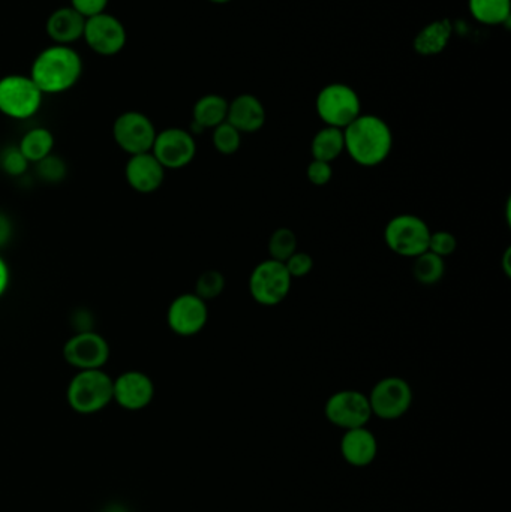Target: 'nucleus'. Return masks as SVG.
I'll return each mask as SVG.
<instances>
[{
    "label": "nucleus",
    "instance_id": "obj_29",
    "mask_svg": "<svg viewBox=\"0 0 511 512\" xmlns=\"http://www.w3.org/2000/svg\"><path fill=\"white\" fill-rule=\"evenodd\" d=\"M0 167L8 176L20 177L26 173L29 161L24 158L18 146L8 147V149L3 150L2 156H0Z\"/></svg>",
    "mask_w": 511,
    "mask_h": 512
},
{
    "label": "nucleus",
    "instance_id": "obj_27",
    "mask_svg": "<svg viewBox=\"0 0 511 512\" xmlns=\"http://www.w3.org/2000/svg\"><path fill=\"white\" fill-rule=\"evenodd\" d=\"M213 147L216 152L224 156H231L239 152L242 146V134L228 122L221 123L213 129Z\"/></svg>",
    "mask_w": 511,
    "mask_h": 512
},
{
    "label": "nucleus",
    "instance_id": "obj_20",
    "mask_svg": "<svg viewBox=\"0 0 511 512\" xmlns=\"http://www.w3.org/2000/svg\"><path fill=\"white\" fill-rule=\"evenodd\" d=\"M228 101L219 95H206L195 102L192 110V131L203 132L215 129L227 122Z\"/></svg>",
    "mask_w": 511,
    "mask_h": 512
},
{
    "label": "nucleus",
    "instance_id": "obj_9",
    "mask_svg": "<svg viewBox=\"0 0 511 512\" xmlns=\"http://www.w3.org/2000/svg\"><path fill=\"white\" fill-rule=\"evenodd\" d=\"M156 134L152 120L140 111H126L114 120V141L129 156L152 152Z\"/></svg>",
    "mask_w": 511,
    "mask_h": 512
},
{
    "label": "nucleus",
    "instance_id": "obj_4",
    "mask_svg": "<svg viewBox=\"0 0 511 512\" xmlns=\"http://www.w3.org/2000/svg\"><path fill=\"white\" fill-rule=\"evenodd\" d=\"M44 93L29 75L11 74L0 78V113L14 120H26L41 110Z\"/></svg>",
    "mask_w": 511,
    "mask_h": 512
},
{
    "label": "nucleus",
    "instance_id": "obj_8",
    "mask_svg": "<svg viewBox=\"0 0 511 512\" xmlns=\"http://www.w3.org/2000/svg\"><path fill=\"white\" fill-rule=\"evenodd\" d=\"M413 388L399 376H387L372 388L369 405L372 415L392 421L404 417L413 405Z\"/></svg>",
    "mask_w": 511,
    "mask_h": 512
},
{
    "label": "nucleus",
    "instance_id": "obj_37",
    "mask_svg": "<svg viewBox=\"0 0 511 512\" xmlns=\"http://www.w3.org/2000/svg\"><path fill=\"white\" fill-rule=\"evenodd\" d=\"M510 256H511V249H507L506 251V254H504L503 256V262H501V264H503V270H504V273L507 274V276H511V267H510Z\"/></svg>",
    "mask_w": 511,
    "mask_h": 512
},
{
    "label": "nucleus",
    "instance_id": "obj_16",
    "mask_svg": "<svg viewBox=\"0 0 511 512\" xmlns=\"http://www.w3.org/2000/svg\"><path fill=\"white\" fill-rule=\"evenodd\" d=\"M125 177L128 185L140 194H152L165 180V168L152 152L134 155L126 162Z\"/></svg>",
    "mask_w": 511,
    "mask_h": 512
},
{
    "label": "nucleus",
    "instance_id": "obj_13",
    "mask_svg": "<svg viewBox=\"0 0 511 512\" xmlns=\"http://www.w3.org/2000/svg\"><path fill=\"white\" fill-rule=\"evenodd\" d=\"M152 153L165 170H180L194 161L197 143L186 129L168 128L156 134Z\"/></svg>",
    "mask_w": 511,
    "mask_h": 512
},
{
    "label": "nucleus",
    "instance_id": "obj_23",
    "mask_svg": "<svg viewBox=\"0 0 511 512\" xmlns=\"http://www.w3.org/2000/svg\"><path fill=\"white\" fill-rule=\"evenodd\" d=\"M18 149L23 153L27 161L38 164L42 159L47 158L53 153L54 137L50 129L33 128L23 135L18 144Z\"/></svg>",
    "mask_w": 511,
    "mask_h": 512
},
{
    "label": "nucleus",
    "instance_id": "obj_24",
    "mask_svg": "<svg viewBox=\"0 0 511 512\" xmlns=\"http://www.w3.org/2000/svg\"><path fill=\"white\" fill-rule=\"evenodd\" d=\"M413 273L417 282L422 285H437L446 274V261L441 256L426 251L425 254L414 258Z\"/></svg>",
    "mask_w": 511,
    "mask_h": 512
},
{
    "label": "nucleus",
    "instance_id": "obj_2",
    "mask_svg": "<svg viewBox=\"0 0 511 512\" xmlns=\"http://www.w3.org/2000/svg\"><path fill=\"white\" fill-rule=\"evenodd\" d=\"M83 74V59L71 45L53 44L39 51L29 77L44 95L68 92Z\"/></svg>",
    "mask_w": 511,
    "mask_h": 512
},
{
    "label": "nucleus",
    "instance_id": "obj_30",
    "mask_svg": "<svg viewBox=\"0 0 511 512\" xmlns=\"http://www.w3.org/2000/svg\"><path fill=\"white\" fill-rule=\"evenodd\" d=\"M38 176L47 183H59L66 176V165L59 156L51 153L47 158L42 159L36 164Z\"/></svg>",
    "mask_w": 511,
    "mask_h": 512
},
{
    "label": "nucleus",
    "instance_id": "obj_25",
    "mask_svg": "<svg viewBox=\"0 0 511 512\" xmlns=\"http://www.w3.org/2000/svg\"><path fill=\"white\" fill-rule=\"evenodd\" d=\"M470 11L483 24H503L509 21L510 0H470Z\"/></svg>",
    "mask_w": 511,
    "mask_h": 512
},
{
    "label": "nucleus",
    "instance_id": "obj_14",
    "mask_svg": "<svg viewBox=\"0 0 511 512\" xmlns=\"http://www.w3.org/2000/svg\"><path fill=\"white\" fill-rule=\"evenodd\" d=\"M207 321H209L207 301L198 297L195 292L179 295L168 307V327L177 336H197L204 330Z\"/></svg>",
    "mask_w": 511,
    "mask_h": 512
},
{
    "label": "nucleus",
    "instance_id": "obj_38",
    "mask_svg": "<svg viewBox=\"0 0 511 512\" xmlns=\"http://www.w3.org/2000/svg\"><path fill=\"white\" fill-rule=\"evenodd\" d=\"M210 2H213V3H228V2H231V0H210Z\"/></svg>",
    "mask_w": 511,
    "mask_h": 512
},
{
    "label": "nucleus",
    "instance_id": "obj_32",
    "mask_svg": "<svg viewBox=\"0 0 511 512\" xmlns=\"http://www.w3.org/2000/svg\"><path fill=\"white\" fill-rule=\"evenodd\" d=\"M284 264L293 279H300V277L308 276L311 273L314 268V259L306 252L297 251Z\"/></svg>",
    "mask_w": 511,
    "mask_h": 512
},
{
    "label": "nucleus",
    "instance_id": "obj_1",
    "mask_svg": "<svg viewBox=\"0 0 511 512\" xmlns=\"http://www.w3.org/2000/svg\"><path fill=\"white\" fill-rule=\"evenodd\" d=\"M345 152L360 167L375 168L389 159L393 132L374 114H360L344 129Z\"/></svg>",
    "mask_w": 511,
    "mask_h": 512
},
{
    "label": "nucleus",
    "instance_id": "obj_18",
    "mask_svg": "<svg viewBox=\"0 0 511 512\" xmlns=\"http://www.w3.org/2000/svg\"><path fill=\"white\" fill-rule=\"evenodd\" d=\"M227 122L240 134H254L266 123V108L260 99L245 93L228 102Z\"/></svg>",
    "mask_w": 511,
    "mask_h": 512
},
{
    "label": "nucleus",
    "instance_id": "obj_33",
    "mask_svg": "<svg viewBox=\"0 0 511 512\" xmlns=\"http://www.w3.org/2000/svg\"><path fill=\"white\" fill-rule=\"evenodd\" d=\"M306 177L312 185L318 186V188L329 185L330 180L333 179L332 164L312 159L311 164L306 168Z\"/></svg>",
    "mask_w": 511,
    "mask_h": 512
},
{
    "label": "nucleus",
    "instance_id": "obj_5",
    "mask_svg": "<svg viewBox=\"0 0 511 512\" xmlns=\"http://www.w3.org/2000/svg\"><path fill=\"white\" fill-rule=\"evenodd\" d=\"M249 294L255 303L275 307L290 295L293 277L284 262L266 259L255 265L248 280Z\"/></svg>",
    "mask_w": 511,
    "mask_h": 512
},
{
    "label": "nucleus",
    "instance_id": "obj_17",
    "mask_svg": "<svg viewBox=\"0 0 511 512\" xmlns=\"http://www.w3.org/2000/svg\"><path fill=\"white\" fill-rule=\"evenodd\" d=\"M86 18L75 11L72 6H60L48 15L45 21V32L48 38L57 45H72L83 39Z\"/></svg>",
    "mask_w": 511,
    "mask_h": 512
},
{
    "label": "nucleus",
    "instance_id": "obj_35",
    "mask_svg": "<svg viewBox=\"0 0 511 512\" xmlns=\"http://www.w3.org/2000/svg\"><path fill=\"white\" fill-rule=\"evenodd\" d=\"M12 225L3 213H0V246L6 245L11 239Z\"/></svg>",
    "mask_w": 511,
    "mask_h": 512
},
{
    "label": "nucleus",
    "instance_id": "obj_6",
    "mask_svg": "<svg viewBox=\"0 0 511 512\" xmlns=\"http://www.w3.org/2000/svg\"><path fill=\"white\" fill-rule=\"evenodd\" d=\"M431 233L422 218L405 213L387 222L384 242L393 254L414 259L428 251Z\"/></svg>",
    "mask_w": 511,
    "mask_h": 512
},
{
    "label": "nucleus",
    "instance_id": "obj_26",
    "mask_svg": "<svg viewBox=\"0 0 511 512\" xmlns=\"http://www.w3.org/2000/svg\"><path fill=\"white\" fill-rule=\"evenodd\" d=\"M297 236L290 228H278L273 231L272 236L269 239V245H267V251H269L270 259L275 261L285 262L294 252H297Z\"/></svg>",
    "mask_w": 511,
    "mask_h": 512
},
{
    "label": "nucleus",
    "instance_id": "obj_36",
    "mask_svg": "<svg viewBox=\"0 0 511 512\" xmlns=\"http://www.w3.org/2000/svg\"><path fill=\"white\" fill-rule=\"evenodd\" d=\"M9 285V268L6 265L5 259L0 256V297L5 294Z\"/></svg>",
    "mask_w": 511,
    "mask_h": 512
},
{
    "label": "nucleus",
    "instance_id": "obj_34",
    "mask_svg": "<svg viewBox=\"0 0 511 512\" xmlns=\"http://www.w3.org/2000/svg\"><path fill=\"white\" fill-rule=\"evenodd\" d=\"M108 3L110 0H69V6L80 12L86 20L107 11Z\"/></svg>",
    "mask_w": 511,
    "mask_h": 512
},
{
    "label": "nucleus",
    "instance_id": "obj_21",
    "mask_svg": "<svg viewBox=\"0 0 511 512\" xmlns=\"http://www.w3.org/2000/svg\"><path fill=\"white\" fill-rule=\"evenodd\" d=\"M345 152L344 129L324 126L312 138L311 153L315 161L329 162L339 158Z\"/></svg>",
    "mask_w": 511,
    "mask_h": 512
},
{
    "label": "nucleus",
    "instance_id": "obj_7",
    "mask_svg": "<svg viewBox=\"0 0 511 512\" xmlns=\"http://www.w3.org/2000/svg\"><path fill=\"white\" fill-rule=\"evenodd\" d=\"M318 117L324 125L345 129L362 114V102L353 87L333 83L318 93L315 101Z\"/></svg>",
    "mask_w": 511,
    "mask_h": 512
},
{
    "label": "nucleus",
    "instance_id": "obj_11",
    "mask_svg": "<svg viewBox=\"0 0 511 512\" xmlns=\"http://www.w3.org/2000/svg\"><path fill=\"white\" fill-rule=\"evenodd\" d=\"M324 414L329 423L344 430L365 427L372 418L368 396L356 390H342L332 394L327 400Z\"/></svg>",
    "mask_w": 511,
    "mask_h": 512
},
{
    "label": "nucleus",
    "instance_id": "obj_28",
    "mask_svg": "<svg viewBox=\"0 0 511 512\" xmlns=\"http://www.w3.org/2000/svg\"><path fill=\"white\" fill-rule=\"evenodd\" d=\"M224 274L218 270H207L200 274L195 283V294L203 298L204 301L215 300L225 289Z\"/></svg>",
    "mask_w": 511,
    "mask_h": 512
},
{
    "label": "nucleus",
    "instance_id": "obj_10",
    "mask_svg": "<svg viewBox=\"0 0 511 512\" xmlns=\"http://www.w3.org/2000/svg\"><path fill=\"white\" fill-rule=\"evenodd\" d=\"M83 39L87 47L99 56L111 57L119 54L128 41L125 24L107 11L87 18Z\"/></svg>",
    "mask_w": 511,
    "mask_h": 512
},
{
    "label": "nucleus",
    "instance_id": "obj_31",
    "mask_svg": "<svg viewBox=\"0 0 511 512\" xmlns=\"http://www.w3.org/2000/svg\"><path fill=\"white\" fill-rule=\"evenodd\" d=\"M456 248H458V240L449 231H435V233H431L428 251L432 252V254L446 259L447 256L455 254Z\"/></svg>",
    "mask_w": 511,
    "mask_h": 512
},
{
    "label": "nucleus",
    "instance_id": "obj_15",
    "mask_svg": "<svg viewBox=\"0 0 511 512\" xmlns=\"http://www.w3.org/2000/svg\"><path fill=\"white\" fill-rule=\"evenodd\" d=\"M155 384L146 373L129 370L113 379V400L126 411H141L152 403Z\"/></svg>",
    "mask_w": 511,
    "mask_h": 512
},
{
    "label": "nucleus",
    "instance_id": "obj_19",
    "mask_svg": "<svg viewBox=\"0 0 511 512\" xmlns=\"http://www.w3.org/2000/svg\"><path fill=\"white\" fill-rule=\"evenodd\" d=\"M341 454L351 466L365 468L377 457V438L371 430L366 429V426L345 430L341 441Z\"/></svg>",
    "mask_w": 511,
    "mask_h": 512
},
{
    "label": "nucleus",
    "instance_id": "obj_22",
    "mask_svg": "<svg viewBox=\"0 0 511 512\" xmlns=\"http://www.w3.org/2000/svg\"><path fill=\"white\" fill-rule=\"evenodd\" d=\"M452 38V24L449 20H438L426 26L414 39V48L423 56L441 53Z\"/></svg>",
    "mask_w": 511,
    "mask_h": 512
},
{
    "label": "nucleus",
    "instance_id": "obj_12",
    "mask_svg": "<svg viewBox=\"0 0 511 512\" xmlns=\"http://www.w3.org/2000/svg\"><path fill=\"white\" fill-rule=\"evenodd\" d=\"M63 358L77 370L104 369L110 358V345L95 331H78L66 340Z\"/></svg>",
    "mask_w": 511,
    "mask_h": 512
},
{
    "label": "nucleus",
    "instance_id": "obj_3",
    "mask_svg": "<svg viewBox=\"0 0 511 512\" xmlns=\"http://www.w3.org/2000/svg\"><path fill=\"white\" fill-rule=\"evenodd\" d=\"M66 400L78 414H96L113 402V378L102 369L78 370L69 382Z\"/></svg>",
    "mask_w": 511,
    "mask_h": 512
}]
</instances>
